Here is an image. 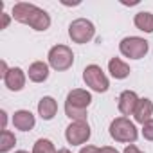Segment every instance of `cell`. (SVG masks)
<instances>
[{
    "instance_id": "obj_17",
    "label": "cell",
    "mask_w": 153,
    "mask_h": 153,
    "mask_svg": "<svg viewBox=\"0 0 153 153\" xmlns=\"http://www.w3.org/2000/svg\"><path fill=\"white\" fill-rule=\"evenodd\" d=\"M16 144V137L11 130H4L0 133V153H9Z\"/></svg>"
},
{
    "instance_id": "obj_25",
    "label": "cell",
    "mask_w": 153,
    "mask_h": 153,
    "mask_svg": "<svg viewBox=\"0 0 153 153\" xmlns=\"http://www.w3.org/2000/svg\"><path fill=\"white\" fill-rule=\"evenodd\" d=\"M0 67H2V72H0V76L4 78V76L7 74V70H9V67H7V63H6V61H2V63H0Z\"/></svg>"
},
{
    "instance_id": "obj_8",
    "label": "cell",
    "mask_w": 153,
    "mask_h": 153,
    "mask_svg": "<svg viewBox=\"0 0 153 153\" xmlns=\"http://www.w3.org/2000/svg\"><path fill=\"white\" fill-rule=\"evenodd\" d=\"M92 135V130L87 121H72L65 130V139L72 146H81L85 144Z\"/></svg>"
},
{
    "instance_id": "obj_26",
    "label": "cell",
    "mask_w": 153,
    "mask_h": 153,
    "mask_svg": "<svg viewBox=\"0 0 153 153\" xmlns=\"http://www.w3.org/2000/svg\"><path fill=\"white\" fill-rule=\"evenodd\" d=\"M58 153H72V151H70L68 148H59V149H58Z\"/></svg>"
},
{
    "instance_id": "obj_5",
    "label": "cell",
    "mask_w": 153,
    "mask_h": 153,
    "mask_svg": "<svg viewBox=\"0 0 153 153\" xmlns=\"http://www.w3.org/2000/svg\"><path fill=\"white\" fill-rule=\"evenodd\" d=\"M83 81H85V85L90 90L99 92V94H105L110 88V79L106 78V74L103 72V68L99 65H96V63L85 67V70H83Z\"/></svg>"
},
{
    "instance_id": "obj_20",
    "label": "cell",
    "mask_w": 153,
    "mask_h": 153,
    "mask_svg": "<svg viewBox=\"0 0 153 153\" xmlns=\"http://www.w3.org/2000/svg\"><path fill=\"white\" fill-rule=\"evenodd\" d=\"M11 15H7V13H2V25H0V29H7V25H9V22H11Z\"/></svg>"
},
{
    "instance_id": "obj_10",
    "label": "cell",
    "mask_w": 153,
    "mask_h": 153,
    "mask_svg": "<svg viewBox=\"0 0 153 153\" xmlns=\"http://www.w3.org/2000/svg\"><path fill=\"white\" fill-rule=\"evenodd\" d=\"M139 96L133 92V90H123L119 94V99H117V108L119 112L123 114V117H128V115H133L137 105H139Z\"/></svg>"
},
{
    "instance_id": "obj_3",
    "label": "cell",
    "mask_w": 153,
    "mask_h": 153,
    "mask_svg": "<svg viewBox=\"0 0 153 153\" xmlns=\"http://www.w3.org/2000/svg\"><path fill=\"white\" fill-rule=\"evenodd\" d=\"M110 137L115 142H124V144H133L139 139V130L135 126L133 121H130L128 117H115L110 123Z\"/></svg>"
},
{
    "instance_id": "obj_2",
    "label": "cell",
    "mask_w": 153,
    "mask_h": 153,
    "mask_svg": "<svg viewBox=\"0 0 153 153\" xmlns=\"http://www.w3.org/2000/svg\"><path fill=\"white\" fill-rule=\"evenodd\" d=\"M92 103V94L85 88H74L65 99V115L70 121H87V108Z\"/></svg>"
},
{
    "instance_id": "obj_9",
    "label": "cell",
    "mask_w": 153,
    "mask_h": 153,
    "mask_svg": "<svg viewBox=\"0 0 153 153\" xmlns=\"http://www.w3.org/2000/svg\"><path fill=\"white\" fill-rule=\"evenodd\" d=\"M25 79H27V74L20 68V67H11L7 70V74L2 78L4 85L11 90V92H20L25 87Z\"/></svg>"
},
{
    "instance_id": "obj_7",
    "label": "cell",
    "mask_w": 153,
    "mask_h": 153,
    "mask_svg": "<svg viewBox=\"0 0 153 153\" xmlns=\"http://www.w3.org/2000/svg\"><path fill=\"white\" fill-rule=\"evenodd\" d=\"M94 36H96V25L87 18H76L68 25V38L74 43L85 45L90 40H94Z\"/></svg>"
},
{
    "instance_id": "obj_6",
    "label": "cell",
    "mask_w": 153,
    "mask_h": 153,
    "mask_svg": "<svg viewBox=\"0 0 153 153\" xmlns=\"http://www.w3.org/2000/svg\"><path fill=\"white\" fill-rule=\"evenodd\" d=\"M149 42L140 36H126L119 42V52L130 59H140L148 54Z\"/></svg>"
},
{
    "instance_id": "obj_1",
    "label": "cell",
    "mask_w": 153,
    "mask_h": 153,
    "mask_svg": "<svg viewBox=\"0 0 153 153\" xmlns=\"http://www.w3.org/2000/svg\"><path fill=\"white\" fill-rule=\"evenodd\" d=\"M11 16L24 24V25H29L31 29L34 31H47L51 27V15L34 6V4H29V2H18L13 6V11H11Z\"/></svg>"
},
{
    "instance_id": "obj_22",
    "label": "cell",
    "mask_w": 153,
    "mask_h": 153,
    "mask_svg": "<svg viewBox=\"0 0 153 153\" xmlns=\"http://www.w3.org/2000/svg\"><path fill=\"white\" fill-rule=\"evenodd\" d=\"M79 153H99V148H96V146H83L79 149Z\"/></svg>"
},
{
    "instance_id": "obj_4",
    "label": "cell",
    "mask_w": 153,
    "mask_h": 153,
    "mask_svg": "<svg viewBox=\"0 0 153 153\" xmlns=\"http://www.w3.org/2000/svg\"><path fill=\"white\" fill-rule=\"evenodd\" d=\"M47 63L51 68H54L58 72H65L74 65V52L68 45L58 43V45L51 47V51L47 54Z\"/></svg>"
},
{
    "instance_id": "obj_14",
    "label": "cell",
    "mask_w": 153,
    "mask_h": 153,
    "mask_svg": "<svg viewBox=\"0 0 153 153\" xmlns=\"http://www.w3.org/2000/svg\"><path fill=\"white\" fill-rule=\"evenodd\" d=\"M151 115H153V101L148 99V97L139 99V105H137V108H135V112H133L135 123L144 124V123L151 121Z\"/></svg>"
},
{
    "instance_id": "obj_27",
    "label": "cell",
    "mask_w": 153,
    "mask_h": 153,
    "mask_svg": "<svg viewBox=\"0 0 153 153\" xmlns=\"http://www.w3.org/2000/svg\"><path fill=\"white\" fill-rule=\"evenodd\" d=\"M15 153H29V151H25V149H18V151H15Z\"/></svg>"
},
{
    "instance_id": "obj_24",
    "label": "cell",
    "mask_w": 153,
    "mask_h": 153,
    "mask_svg": "<svg viewBox=\"0 0 153 153\" xmlns=\"http://www.w3.org/2000/svg\"><path fill=\"white\" fill-rule=\"evenodd\" d=\"M0 115H2V131H4V130H7V128H6V126H7V114H6V110L0 112Z\"/></svg>"
},
{
    "instance_id": "obj_11",
    "label": "cell",
    "mask_w": 153,
    "mask_h": 153,
    "mask_svg": "<svg viewBox=\"0 0 153 153\" xmlns=\"http://www.w3.org/2000/svg\"><path fill=\"white\" fill-rule=\"evenodd\" d=\"M13 126L20 131H31L36 126V117L29 110H16L13 114Z\"/></svg>"
},
{
    "instance_id": "obj_16",
    "label": "cell",
    "mask_w": 153,
    "mask_h": 153,
    "mask_svg": "<svg viewBox=\"0 0 153 153\" xmlns=\"http://www.w3.org/2000/svg\"><path fill=\"white\" fill-rule=\"evenodd\" d=\"M133 24H135V27L139 31L151 34L153 33V13H149V11H139L133 16Z\"/></svg>"
},
{
    "instance_id": "obj_19",
    "label": "cell",
    "mask_w": 153,
    "mask_h": 153,
    "mask_svg": "<svg viewBox=\"0 0 153 153\" xmlns=\"http://www.w3.org/2000/svg\"><path fill=\"white\" fill-rule=\"evenodd\" d=\"M142 137L146 140H151L153 142V119L142 124Z\"/></svg>"
},
{
    "instance_id": "obj_13",
    "label": "cell",
    "mask_w": 153,
    "mask_h": 153,
    "mask_svg": "<svg viewBox=\"0 0 153 153\" xmlns=\"http://www.w3.org/2000/svg\"><path fill=\"white\" fill-rule=\"evenodd\" d=\"M56 114H58V103H56L54 97L45 96L38 101V115L43 121H52Z\"/></svg>"
},
{
    "instance_id": "obj_18",
    "label": "cell",
    "mask_w": 153,
    "mask_h": 153,
    "mask_svg": "<svg viewBox=\"0 0 153 153\" xmlns=\"http://www.w3.org/2000/svg\"><path fill=\"white\" fill-rule=\"evenodd\" d=\"M33 153H58V149L54 148L52 140L49 139H38L33 146Z\"/></svg>"
},
{
    "instance_id": "obj_12",
    "label": "cell",
    "mask_w": 153,
    "mask_h": 153,
    "mask_svg": "<svg viewBox=\"0 0 153 153\" xmlns=\"http://www.w3.org/2000/svg\"><path fill=\"white\" fill-rule=\"evenodd\" d=\"M49 70H51L49 63H45V61H34V63L29 65L27 76H29V79L33 83H43V81L49 79V74H51Z\"/></svg>"
},
{
    "instance_id": "obj_21",
    "label": "cell",
    "mask_w": 153,
    "mask_h": 153,
    "mask_svg": "<svg viewBox=\"0 0 153 153\" xmlns=\"http://www.w3.org/2000/svg\"><path fill=\"white\" fill-rule=\"evenodd\" d=\"M123 153H144V151H140L135 144H128V146L123 149Z\"/></svg>"
},
{
    "instance_id": "obj_15",
    "label": "cell",
    "mask_w": 153,
    "mask_h": 153,
    "mask_svg": "<svg viewBox=\"0 0 153 153\" xmlns=\"http://www.w3.org/2000/svg\"><path fill=\"white\" fill-rule=\"evenodd\" d=\"M108 72L115 79H126L131 70H130V65L126 61H123L121 58H112L108 61Z\"/></svg>"
},
{
    "instance_id": "obj_23",
    "label": "cell",
    "mask_w": 153,
    "mask_h": 153,
    "mask_svg": "<svg viewBox=\"0 0 153 153\" xmlns=\"http://www.w3.org/2000/svg\"><path fill=\"white\" fill-rule=\"evenodd\" d=\"M99 153H119V151L112 146H103V148H99Z\"/></svg>"
}]
</instances>
